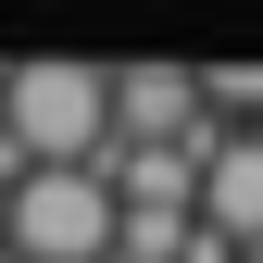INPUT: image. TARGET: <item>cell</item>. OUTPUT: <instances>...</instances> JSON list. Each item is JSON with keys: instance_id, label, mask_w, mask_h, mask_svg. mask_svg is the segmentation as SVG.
Segmentation results:
<instances>
[{"instance_id": "3957f363", "label": "cell", "mask_w": 263, "mask_h": 263, "mask_svg": "<svg viewBox=\"0 0 263 263\" xmlns=\"http://www.w3.org/2000/svg\"><path fill=\"white\" fill-rule=\"evenodd\" d=\"M0 76H13V63H0Z\"/></svg>"}, {"instance_id": "6da1fadb", "label": "cell", "mask_w": 263, "mask_h": 263, "mask_svg": "<svg viewBox=\"0 0 263 263\" xmlns=\"http://www.w3.org/2000/svg\"><path fill=\"white\" fill-rule=\"evenodd\" d=\"M0 163L13 176H101L113 163V76H88V63H13L0 76Z\"/></svg>"}, {"instance_id": "7a4b0ae2", "label": "cell", "mask_w": 263, "mask_h": 263, "mask_svg": "<svg viewBox=\"0 0 263 263\" xmlns=\"http://www.w3.org/2000/svg\"><path fill=\"white\" fill-rule=\"evenodd\" d=\"M0 238H13V163H0Z\"/></svg>"}]
</instances>
